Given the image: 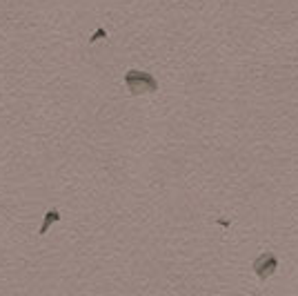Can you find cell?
<instances>
[{"instance_id": "obj_1", "label": "cell", "mask_w": 298, "mask_h": 296, "mask_svg": "<svg viewBox=\"0 0 298 296\" xmlns=\"http://www.w3.org/2000/svg\"><path fill=\"white\" fill-rule=\"evenodd\" d=\"M125 85L134 96H141V94H153L158 89V80L151 74L141 69H132L125 74Z\"/></svg>"}, {"instance_id": "obj_2", "label": "cell", "mask_w": 298, "mask_h": 296, "mask_svg": "<svg viewBox=\"0 0 298 296\" xmlns=\"http://www.w3.org/2000/svg\"><path fill=\"white\" fill-rule=\"evenodd\" d=\"M254 272H256V276L261 281L272 279V276L278 272V259L274 254H269V252H265V254H261L256 261H254Z\"/></svg>"}, {"instance_id": "obj_3", "label": "cell", "mask_w": 298, "mask_h": 296, "mask_svg": "<svg viewBox=\"0 0 298 296\" xmlns=\"http://www.w3.org/2000/svg\"><path fill=\"white\" fill-rule=\"evenodd\" d=\"M58 218H60V214H58V212H51V214H47L45 223H42V227H40V234L49 230V225H51V223H54V221H58Z\"/></svg>"}]
</instances>
